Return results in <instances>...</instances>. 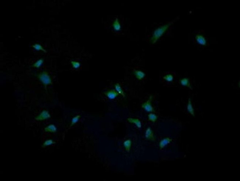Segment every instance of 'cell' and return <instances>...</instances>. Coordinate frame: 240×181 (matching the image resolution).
I'll list each match as a JSON object with an SVG mask.
<instances>
[{"mask_svg":"<svg viewBox=\"0 0 240 181\" xmlns=\"http://www.w3.org/2000/svg\"><path fill=\"white\" fill-rule=\"evenodd\" d=\"M173 23L171 22L167 23L165 25L161 26L156 29L154 30L152 36L151 38V43L154 44L156 43L158 40L160 39L161 37L162 36L164 33L167 31L169 28V27L171 26L172 25Z\"/></svg>","mask_w":240,"mask_h":181,"instance_id":"1","label":"cell"},{"mask_svg":"<svg viewBox=\"0 0 240 181\" xmlns=\"http://www.w3.org/2000/svg\"><path fill=\"white\" fill-rule=\"evenodd\" d=\"M38 78L45 86H47L52 83V80L50 77L48 73L44 71L38 75Z\"/></svg>","mask_w":240,"mask_h":181,"instance_id":"2","label":"cell"},{"mask_svg":"<svg viewBox=\"0 0 240 181\" xmlns=\"http://www.w3.org/2000/svg\"><path fill=\"white\" fill-rule=\"evenodd\" d=\"M153 96L152 95L149 97L147 101L143 104L142 105V108H143L145 111L149 113L154 112V109L151 104V101L152 100Z\"/></svg>","mask_w":240,"mask_h":181,"instance_id":"3","label":"cell"},{"mask_svg":"<svg viewBox=\"0 0 240 181\" xmlns=\"http://www.w3.org/2000/svg\"><path fill=\"white\" fill-rule=\"evenodd\" d=\"M51 117L48 111L46 110L43 111L38 116L35 118V119L38 121H42L47 119Z\"/></svg>","mask_w":240,"mask_h":181,"instance_id":"4","label":"cell"},{"mask_svg":"<svg viewBox=\"0 0 240 181\" xmlns=\"http://www.w3.org/2000/svg\"><path fill=\"white\" fill-rule=\"evenodd\" d=\"M195 39L197 43L199 45L205 46L206 44V40L205 37L201 34H198L195 36Z\"/></svg>","mask_w":240,"mask_h":181,"instance_id":"5","label":"cell"},{"mask_svg":"<svg viewBox=\"0 0 240 181\" xmlns=\"http://www.w3.org/2000/svg\"><path fill=\"white\" fill-rule=\"evenodd\" d=\"M105 94L108 99L110 100L115 99L119 95V94L114 90H109L105 93Z\"/></svg>","mask_w":240,"mask_h":181,"instance_id":"6","label":"cell"},{"mask_svg":"<svg viewBox=\"0 0 240 181\" xmlns=\"http://www.w3.org/2000/svg\"><path fill=\"white\" fill-rule=\"evenodd\" d=\"M145 138L148 140H155V138L154 137L153 132L152 130L151 127H149L147 128L146 130L145 134Z\"/></svg>","mask_w":240,"mask_h":181,"instance_id":"7","label":"cell"},{"mask_svg":"<svg viewBox=\"0 0 240 181\" xmlns=\"http://www.w3.org/2000/svg\"><path fill=\"white\" fill-rule=\"evenodd\" d=\"M133 73L138 80H142L145 78L146 74L143 71L139 70H134Z\"/></svg>","mask_w":240,"mask_h":181,"instance_id":"8","label":"cell"},{"mask_svg":"<svg viewBox=\"0 0 240 181\" xmlns=\"http://www.w3.org/2000/svg\"><path fill=\"white\" fill-rule=\"evenodd\" d=\"M172 141V139L169 138H166L163 139L159 143V146L160 149H162L169 144Z\"/></svg>","mask_w":240,"mask_h":181,"instance_id":"9","label":"cell"},{"mask_svg":"<svg viewBox=\"0 0 240 181\" xmlns=\"http://www.w3.org/2000/svg\"><path fill=\"white\" fill-rule=\"evenodd\" d=\"M127 120L129 123L135 124L138 129H141V128L142 126V123L139 120L137 119L129 118L127 119Z\"/></svg>","mask_w":240,"mask_h":181,"instance_id":"10","label":"cell"},{"mask_svg":"<svg viewBox=\"0 0 240 181\" xmlns=\"http://www.w3.org/2000/svg\"><path fill=\"white\" fill-rule=\"evenodd\" d=\"M180 83L182 86H185L192 89V88L190 84L189 79L187 78H184L180 80Z\"/></svg>","mask_w":240,"mask_h":181,"instance_id":"11","label":"cell"},{"mask_svg":"<svg viewBox=\"0 0 240 181\" xmlns=\"http://www.w3.org/2000/svg\"><path fill=\"white\" fill-rule=\"evenodd\" d=\"M44 130L46 132L54 133L57 131V128L54 125L50 124L46 126Z\"/></svg>","mask_w":240,"mask_h":181,"instance_id":"12","label":"cell"},{"mask_svg":"<svg viewBox=\"0 0 240 181\" xmlns=\"http://www.w3.org/2000/svg\"><path fill=\"white\" fill-rule=\"evenodd\" d=\"M187 109L188 112L189 113L193 116H194V108H193V105H192V103H191V99H189L188 101Z\"/></svg>","mask_w":240,"mask_h":181,"instance_id":"13","label":"cell"},{"mask_svg":"<svg viewBox=\"0 0 240 181\" xmlns=\"http://www.w3.org/2000/svg\"><path fill=\"white\" fill-rule=\"evenodd\" d=\"M113 26L114 30L115 31H119L121 30V26L118 18H116L115 19L113 23Z\"/></svg>","mask_w":240,"mask_h":181,"instance_id":"14","label":"cell"},{"mask_svg":"<svg viewBox=\"0 0 240 181\" xmlns=\"http://www.w3.org/2000/svg\"><path fill=\"white\" fill-rule=\"evenodd\" d=\"M115 87L116 91L119 94H121L123 97H125V93L119 84L118 83L116 84H115Z\"/></svg>","mask_w":240,"mask_h":181,"instance_id":"15","label":"cell"},{"mask_svg":"<svg viewBox=\"0 0 240 181\" xmlns=\"http://www.w3.org/2000/svg\"><path fill=\"white\" fill-rule=\"evenodd\" d=\"M132 145V141L131 140H127L123 142V145L125 148L127 152H129L130 151L131 146Z\"/></svg>","mask_w":240,"mask_h":181,"instance_id":"16","label":"cell"},{"mask_svg":"<svg viewBox=\"0 0 240 181\" xmlns=\"http://www.w3.org/2000/svg\"><path fill=\"white\" fill-rule=\"evenodd\" d=\"M148 120L151 122H154L156 121L157 119V116L155 114L153 113H150L148 115Z\"/></svg>","mask_w":240,"mask_h":181,"instance_id":"17","label":"cell"},{"mask_svg":"<svg viewBox=\"0 0 240 181\" xmlns=\"http://www.w3.org/2000/svg\"><path fill=\"white\" fill-rule=\"evenodd\" d=\"M163 79L167 82H172L174 80V77L172 74H167L163 77Z\"/></svg>","mask_w":240,"mask_h":181,"instance_id":"18","label":"cell"},{"mask_svg":"<svg viewBox=\"0 0 240 181\" xmlns=\"http://www.w3.org/2000/svg\"><path fill=\"white\" fill-rule=\"evenodd\" d=\"M55 142H54L53 140H46V141L44 142V143H43V144L42 146V147H47V146H48L51 145L53 144H55Z\"/></svg>","mask_w":240,"mask_h":181,"instance_id":"19","label":"cell"},{"mask_svg":"<svg viewBox=\"0 0 240 181\" xmlns=\"http://www.w3.org/2000/svg\"><path fill=\"white\" fill-rule=\"evenodd\" d=\"M80 117L81 116L80 115H76V116H75L74 118H73V119H72V121H71V126L74 125L75 124L77 123V122H78V121L79 120Z\"/></svg>","mask_w":240,"mask_h":181,"instance_id":"20","label":"cell"},{"mask_svg":"<svg viewBox=\"0 0 240 181\" xmlns=\"http://www.w3.org/2000/svg\"><path fill=\"white\" fill-rule=\"evenodd\" d=\"M43 62V59H39L33 64V67L37 68L40 67V66L42 64Z\"/></svg>","mask_w":240,"mask_h":181,"instance_id":"21","label":"cell"},{"mask_svg":"<svg viewBox=\"0 0 240 181\" xmlns=\"http://www.w3.org/2000/svg\"><path fill=\"white\" fill-rule=\"evenodd\" d=\"M71 64L73 67L75 69H78L80 67V63L79 62L75 61H71Z\"/></svg>","mask_w":240,"mask_h":181,"instance_id":"22","label":"cell"},{"mask_svg":"<svg viewBox=\"0 0 240 181\" xmlns=\"http://www.w3.org/2000/svg\"><path fill=\"white\" fill-rule=\"evenodd\" d=\"M33 47H34L35 49H36L37 50H42V51L44 52H47V51H46V50H44V49L42 47L40 46L39 44H36L35 45H34V46H33Z\"/></svg>","mask_w":240,"mask_h":181,"instance_id":"23","label":"cell"}]
</instances>
